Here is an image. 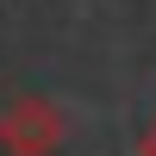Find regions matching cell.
<instances>
[{"instance_id": "cell-1", "label": "cell", "mask_w": 156, "mask_h": 156, "mask_svg": "<svg viewBox=\"0 0 156 156\" xmlns=\"http://www.w3.org/2000/svg\"><path fill=\"white\" fill-rule=\"evenodd\" d=\"M0 150L6 156H56L62 150V112L44 94H12L0 106Z\"/></svg>"}]
</instances>
